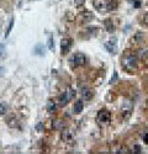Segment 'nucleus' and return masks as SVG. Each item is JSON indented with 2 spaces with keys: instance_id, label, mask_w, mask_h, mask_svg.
Returning a JSON list of instances; mask_svg holds the SVG:
<instances>
[{
  "instance_id": "1",
  "label": "nucleus",
  "mask_w": 148,
  "mask_h": 154,
  "mask_svg": "<svg viewBox=\"0 0 148 154\" xmlns=\"http://www.w3.org/2000/svg\"><path fill=\"white\" fill-rule=\"evenodd\" d=\"M137 66H138V58L133 53H126L122 57V68L127 73L130 74L134 73L136 69H137Z\"/></svg>"
},
{
  "instance_id": "2",
  "label": "nucleus",
  "mask_w": 148,
  "mask_h": 154,
  "mask_svg": "<svg viewBox=\"0 0 148 154\" xmlns=\"http://www.w3.org/2000/svg\"><path fill=\"white\" fill-rule=\"evenodd\" d=\"M94 8L99 12H107V11L116 9V4L115 2H110V0H95Z\"/></svg>"
},
{
  "instance_id": "3",
  "label": "nucleus",
  "mask_w": 148,
  "mask_h": 154,
  "mask_svg": "<svg viewBox=\"0 0 148 154\" xmlns=\"http://www.w3.org/2000/svg\"><path fill=\"white\" fill-rule=\"evenodd\" d=\"M85 60H86L85 56H84L83 53H80V52L74 53V54L70 57V59H69L70 66H72L73 68H78V67L84 66V64H85Z\"/></svg>"
},
{
  "instance_id": "4",
  "label": "nucleus",
  "mask_w": 148,
  "mask_h": 154,
  "mask_svg": "<svg viewBox=\"0 0 148 154\" xmlns=\"http://www.w3.org/2000/svg\"><path fill=\"white\" fill-rule=\"evenodd\" d=\"M74 96H76V91H74L73 89H68L67 91H64L63 94L59 96V105L60 106L67 105L72 99H74Z\"/></svg>"
},
{
  "instance_id": "5",
  "label": "nucleus",
  "mask_w": 148,
  "mask_h": 154,
  "mask_svg": "<svg viewBox=\"0 0 148 154\" xmlns=\"http://www.w3.org/2000/svg\"><path fill=\"white\" fill-rule=\"evenodd\" d=\"M132 110H133L132 102L130 100H125V101H123V105H122V117L125 120H127L131 116Z\"/></svg>"
},
{
  "instance_id": "6",
  "label": "nucleus",
  "mask_w": 148,
  "mask_h": 154,
  "mask_svg": "<svg viewBox=\"0 0 148 154\" xmlns=\"http://www.w3.org/2000/svg\"><path fill=\"white\" fill-rule=\"evenodd\" d=\"M110 120H111V113H110L109 110L104 109V110L99 111V113H97V121L100 123H107V122H110Z\"/></svg>"
},
{
  "instance_id": "7",
  "label": "nucleus",
  "mask_w": 148,
  "mask_h": 154,
  "mask_svg": "<svg viewBox=\"0 0 148 154\" xmlns=\"http://www.w3.org/2000/svg\"><path fill=\"white\" fill-rule=\"evenodd\" d=\"M72 47V40L70 38H63L60 42V53L62 54H67L69 52V49Z\"/></svg>"
},
{
  "instance_id": "8",
  "label": "nucleus",
  "mask_w": 148,
  "mask_h": 154,
  "mask_svg": "<svg viewBox=\"0 0 148 154\" xmlns=\"http://www.w3.org/2000/svg\"><path fill=\"white\" fill-rule=\"evenodd\" d=\"M116 40H111V41H107L105 43V48L109 51L110 53H116V51H117V46H116Z\"/></svg>"
},
{
  "instance_id": "9",
  "label": "nucleus",
  "mask_w": 148,
  "mask_h": 154,
  "mask_svg": "<svg viewBox=\"0 0 148 154\" xmlns=\"http://www.w3.org/2000/svg\"><path fill=\"white\" fill-rule=\"evenodd\" d=\"M84 109V104H83V101L82 100H77L76 102H74V106H73V111L76 112V113H80Z\"/></svg>"
},
{
  "instance_id": "10",
  "label": "nucleus",
  "mask_w": 148,
  "mask_h": 154,
  "mask_svg": "<svg viewBox=\"0 0 148 154\" xmlns=\"http://www.w3.org/2000/svg\"><path fill=\"white\" fill-rule=\"evenodd\" d=\"M82 96L84 97V100H90L93 97V91L89 88H83L82 89Z\"/></svg>"
},
{
  "instance_id": "11",
  "label": "nucleus",
  "mask_w": 148,
  "mask_h": 154,
  "mask_svg": "<svg viewBox=\"0 0 148 154\" xmlns=\"http://www.w3.org/2000/svg\"><path fill=\"white\" fill-rule=\"evenodd\" d=\"M62 139L66 140V142H70V140H72V134H70V132L68 130L62 132Z\"/></svg>"
},
{
  "instance_id": "12",
  "label": "nucleus",
  "mask_w": 148,
  "mask_h": 154,
  "mask_svg": "<svg viewBox=\"0 0 148 154\" xmlns=\"http://www.w3.org/2000/svg\"><path fill=\"white\" fill-rule=\"evenodd\" d=\"M105 27H106L107 32H114V30H115V26H114L113 23H111L110 20H106V21H105Z\"/></svg>"
},
{
  "instance_id": "13",
  "label": "nucleus",
  "mask_w": 148,
  "mask_h": 154,
  "mask_svg": "<svg viewBox=\"0 0 148 154\" xmlns=\"http://www.w3.org/2000/svg\"><path fill=\"white\" fill-rule=\"evenodd\" d=\"M12 26H14V17H11L10 22H9V26H8V30H6V33H5V37H8L12 30Z\"/></svg>"
},
{
  "instance_id": "14",
  "label": "nucleus",
  "mask_w": 148,
  "mask_h": 154,
  "mask_svg": "<svg viewBox=\"0 0 148 154\" xmlns=\"http://www.w3.org/2000/svg\"><path fill=\"white\" fill-rule=\"evenodd\" d=\"M82 17L84 19V21H85V20H90V19L93 17V14H91L90 11H84L83 14H82Z\"/></svg>"
},
{
  "instance_id": "15",
  "label": "nucleus",
  "mask_w": 148,
  "mask_h": 154,
  "mask_svg": "<svg viewBox=\"0 0 148 154\" xmlns=\"http://www.w3.org/2000/svg\"><path fill=\"white\" fill-rule=\"evenodd\" d=\"M56 107H57V106H56V104H54L52 100L48 102V111H49V112H54V111H56Z\"/></svg>"
},
{
  "instance_id": "16",
  "label": "nucleus",
  "mask_w": 148,
  "mask_h": 154,
  "mask_svg": "<svg viewBox=\"0 0 148 154\" xmlns=\"http://www.w3.org/2000/svg\"><path fill=\"white\" fill-rule=\"evenodd\" d=\"M8 112V106L5 104H0V116H3Z\"/></svg>"
},
{
  "instance_id": "17",
  "label": "nucleus",
  "mask_w": 148,
  "mask_h": 154,
  "mask_svg": "<svg viewBox=\"0 0 148 154\" xmlns=\"http://www.w3.org/2000/svg\"><path fill=\"white\" fill-rule=\"evenodd\" d=\"M48 48L51 49V51L54 49V46H53V37H52V36H49V38H48Z\"/></svg>"
},
{
  "instance_id": "18",
  "label": "nucleus",
  "mask_w": 148,
  "mask_h": 154,
  "mask_svg": "<svg viewBox=\"0 0 148 154\" xmlns=\"http://www.w3.org/2000/svg\"><path fill=\"white\" fill-rule=\"evenodd\" d=\"M117 153H119V154H122V153H123V154H128V153H131V152L128 150V148L123 147V148H121L120 150H117Z\"/></svg>"
},
{
  "instance_id": "19",
  "label": "nucleus",
  "mask_w": 148,
  "mask_h": 154,
  "mask_svg": "<svg viewBox=\"0 0 148 154\" xmlns=\"http://www.w3.org/2000/svg\"><path fill=\"white\" fill-rule=\"evenodd\" d=\"M85 3V0H76V5L77 6H82Z\"/></svg>"
},
{
  "instance_id": "20",
  "label": "nucleus",
  "mask_w": 148,
  "mask_h": 154,
  "mask_svg": "<svg viewBox=\"0 0 148 154\" xmlns=\"http://www.w3.org/2000/svg\"><path fill=\"white\" fill-rule=\"evenodd\" d=\"M116 79H117V73L115 72V73H114V75H113V78H111V83H115V82H116Z\"/></svg>"
},
{
  "instance_id": "21",
  "label": "nucleus",
  "mask_w": 148,
  "mask_h": 154,
  "mask_svg": "<svg viewBox=\"0 0 148 154\" xmlns=\"http://www.w3.org/2000/svg\"><path fill=\"white\" fill-rule=\"evenodd\" d=\"M4 52H5V47L2 45V46H0V57H2V56L4 54Z\"/></svg>"
},
{
  "instance_id": "22",
  "label": "nucleus",
  "mask_w": 148,
  "mask_h": 154,
  "mask_svg": "<svg viewBox=\"0 0 148 154\" xmlns=\"http://www.w3.org/2000/svg\"><path fill=\"white\" fill-rule=\"evenodd\" d=\"M141 148H140V146H136L134 147V153H141V150H140Z\"/></svg>"
},
{
  "instance_id": "23",
  "label": "nucleus",
  "mask_w": 148,
  "mask_h": 154,
  "mask_svg": "<svg viewBox=\"0 0 148 154\" xmlns=\"http://www.w3.org/2000/svg\"><path fill=\"white\" fill-rule=\"evenodd\" d=\"M37 130H39L40 132L42 131V123H39V125H37Z\"/></svg>"
},
{
  "instance_id": "24",
  "label": "nucleus",
  "mask_w": 148,
  "mask_h": 154,
  "mask_svg": "<svg viewBox=\"0 0 148 154\" xmlns=\"http://www.w3.org/2000/svg\"><path fill=\"white\" fill-rule=\"evenodd\" d=\"M144 23H146L147 26H148V14H147V15L144 16Z\"/></svg>"
},
{
  "instance_id": "25",
  "label": "nucleus",
  "mask_w": 148,
  "mask_h": 154,
  "mask_svg": "<svg viewBox=\"0 0 148 154\" xmlns=\"http://www.w3.org/2000/svg\"><path fill=\"white\" fill-rule=\"evenodd\" d=\"M3 70H4L3 68H0V75H3Z\"/></svg>"
}]
</instances>
